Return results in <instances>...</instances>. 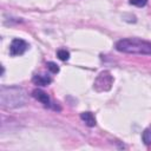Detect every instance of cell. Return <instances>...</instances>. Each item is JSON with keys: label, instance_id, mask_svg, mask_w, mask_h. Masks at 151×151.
<instances>
[{"label": "cell", "instance_id": "cell-6", "mask_svg": "<svg viewBox=\"0 0 151 151\" xmlns=\"http://www.w3.org/2000/svg\"><path fill=\"white\" fill-rule=\"evenodd\" d=\"M32 81L38 86H47L52 81V79H51V77L45 76V74H35V76H33Z\"/></svg>", "mask_w": 151, "mask_h": 151}, {"label": "cell", "instance_id": "cell-3", "mask_svg": "<svg viewBox=\"0 0 151 151\" xmlns=\"http://www.w3.org/2000/svg\"><path fill=\"white\" fill-rule=\"evenodd\" d=\"M112 84H113V77L111 76V73L109 71H103L96 78L93 87L96 91L103 92V91H109L111 88Z\"/></svg>", "mask_w": 151, "mask_h": 151}, {"label": "cell", "instance_id": "cell-1", "mask_svg": "<svg viewBox=\"0 0 151 151\" xmlns=\"http://www.w3.org/2000/svg\"><path fill=\"white\" fill-rule=\"evenodd\" d=\"M27 103V93L17 86H2L0 88V104L4 109L21 107Z\"/></svg>", "mask_w": 151, "mask_h": 151}, {"label": "cell", "instance_id": "cell-2", "mask_svg": "<svg viewBox=\"0 0 151 151\" xmlns=\"http://www.w3.org/2000/svg\"><path fill=\"white\" fill-rule=\"evenodd\" d=\"M116 50L129 54H145L151 55V41L138 38H125L116 42Z\"/></svg>", "mask_w": 151, "mask_h": 151}, {"label": "cell", "instance_id": "cell-8", "mask_svg": "<svg viewBox=\"0 0 151 151\" xmlns=\"http://www.w3.org/2000/svg\"><path fill=\"white\" fill-rule=\"evenodd\" d=\"M57 55H58V58H59L60 60H63V61H66V60L70 59V53H68V51H66V50H59V51L57 52Z\"/></svg>", "mask_w": 151, "mask_h": 151}, {"label": "cell", "instance_id": "cell-7", "mask_svg": "<svg viewBox=\"0 0 151 151\" xmlns=\"http://www.w3.org/2000/svg\"><path fill=\"white\" fill-rule=\"evenodd\" d=\"M80 118H81V120L87 125V126H90V127H93V126H96V124H97V122H96V117L93 116V113L92 112H81L80 113Z\"/></svg>", "mask_w": 151, "mask_h": 151}, {"label": "cell", "instance_id": "cell-5", "mask_svg": "<svg viewBox=\"0 0 151 151\" xmlns=\"http://www.w3.org/2000/svg\"><path fill=\"white\" fill-rule=\"evenodd\" d=\"M32 97L35 98V99H37L38 101H40L41 104H44V106H50V105H51L48 94H47L46 92H44L42 90H40V88H35V90H33V92H32Z\"/></svg>", "mask_w": 151, "mask_h": 151}, {"label": "cell", "instance_id": "cell-4", "mask_svg": "<svg viewBox=\"0 0 151 151\" xmlns=\"http://www.w3.org/2000/svg\"><path fill=\"white\" fill-rule=\"evenodd\" d=\"M28 48V44L22 40V39H19V38H15L12 40L11 42V46H9V53L11 55L15 57V55H21L24 54Z\"/></svg>", "mask_w": 151, "mask_h": 151}, {"label": "cell", "instance_id": "cell-9", "mask_svg": "<svg viewBox=\"0 0 151 151\" xmlns=\"http://www.w3.org/2000/svg\"><path fill=\"white\" fill-rule=\"evenodd\" d=\"M142 138H143V142H144L146 145L151 144V130L146 129V130L143 132V136H142Z\"/></svg>", "mask_w": 151, "mask_h": 151}, {"label": "cell", "instance_id": "cell-11", "mask_svg": "<svg viewBox=\"0 0 151 151\" xmlns=\"http://www.w3.org/2000/svg\"><path fill=\"white\" fill-rule=\"evenodd\" d=\"M129 2H130L131 5H133V6H137V7H143V6H145V5H146L147 0H130Z\"/></svg>", "mask_w": 151, "mask_h": 151}, {"label": "cell", "instance_id": "cell-10", "mask_svg": "<svg viewBox=\"0 0 151 151\" xmlns=\"http://www.w3.org/2000/svg\"><path fill=\"white\" fill-rule=\"evenodd\" d=\"M47 68H48L52 73H58V72H59L58 65H57L55 63H53V61H48V63H47Z\"/></svg>", "mask_w": 151, "mask_h": 151}]
</instances>
